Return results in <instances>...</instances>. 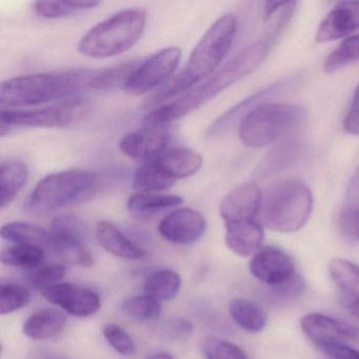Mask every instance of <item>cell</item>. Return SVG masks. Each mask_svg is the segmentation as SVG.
Listing matches in <instances>:
<instances>
[{
	"instance_id": "obj_1",
	"label": "cell",
	"mask_w": 359,
	"mask_h": 359,
	"mask_svg": "<svg viewBox=\"0 0 359 359\" xmlns=\"http://www.w3.org/2000/svg\"><path fill=\"white\" fill-rule=\"evenodd\" d=\"M270 41H257L235 56L219 71L177 100L151 111L144 117L146 127H165L182 118L213 100L237 81L253 73L266 60Z\"/></svg>"
},
{
	"instance_id": "obj_2",
	"label": "cell",
	"mask_w": 359,
	"mask_h": 359,
	"mask_svg": "<svg viewBox=\"0 0 359 359\" xmlns=\"http://www.w3.org/2000/svg\"><path fill=\"white\" fill-rule=\"evenodd\" d=\"M236 31L237 20L233 14H224L217 18L191 52L184 68L157 90L147 100L146 107L156 109L163 106L213 74L230 51Z\"/></svg>"
},
{
	"instance_id": "obj_3",
	"label": "cell",
	"mask_w": 359,
	"mask_h": 359,
	"mask_svg": "<svg viewBox=\"0 0 359 359\" xmlns=\"http://www.w3.org/2000/svg\"><path fill=\"white\" fill-rule=\"evenodd\" d=\"M95 70H72L60 73L24 75L4 81L0 87L1 110L39 106L79 97L92 90Z\"/></svg>"
},
{
	"instance_id": "obj_4",
	"label": "cell",
	"mask_w": 359,
	"mask_h": 359,
	"mask_svg": "<svg viewBox=\"0 0 359 359\" xmlns=\"http://www.w3.org/2000/svg\"><path fill=\"white\" fill-rule=\"evenodd\" d=\"M312 192L297 180L273 184L262 198V222L270 230L294 233L304 228L313 211Z\"/></svg>"
},
{
	"instance_id": "obj_5",
	"label": "cell",
	"mask_w": 359,
	"mask_h": 359,
	"mask_svg": "<svg viewBox=\"0 0 359 359\" xmlns=\"http://www.w3.org/2000/svg\"><path fill=\"white\" fill-rule=\"evenodd\" d=\"M146 24L144 10H123L88 31L79 41L77 49L87 57H114L138 43Z\"/></svg>"
},
{
	"instance_id": "obj_6",
	"label": "cell",
	"mask_w": 359,
	"mask_h": 359,
	"mask_svg": "<svg viewBox=\"0 0 359 359\" xmlns=\"http://www.w3.org/2000/svg\"><path fill=\"white\" fill-rule=\"evenodd\" d=\"M306 116L299 104H260L241 121L239 140L249 148H264L297 130Z\"/></svg>"
},
{
	"instance_id": "obj_7",
	"label": "cell",
	"mask_w": 359,
	"mask_h": 359,
	"mask_svg": "<svg viewBox=\"0 0 359 359\" xmlns=\"http://www.w3.org/2000/svg\"><path fill=\"white\" fill-rule=\"evenodd\" d=\"M98 184L93 172L70 169L49 174L37 182L26 201L27 210L52 211L87 201Z\"/></svg>"
},
{
	"instance_id": "obj_8",
	"label": "cell",
	"mask_w": 359,
	"mask_h": 359,
	"mask_svg": "<svg viewBox=\"0 0 359 359\" xmlns=\"http://www.w3.org/2000/svg\"><path fill=\"white\" fill-rule=\"evenodd\" d=\"M90 110L89 100L74 97L41 109L1 110V125L10 128H64L81 121Z\"/></svg>"
},
{
	"instance_id": "obj_9",
	"label": "cell",
	"mask_w": 359,
	"mask_h": 359,
	"mask_svg": "<svg viewBox=\"0 0 359 359\" xmlns=\"http://www.w3.org/2000/svg\"><path fill=\"white\" fill-rule=\"evenodd\" d=\"M182 49L167 47L140 62L123 85L130 95H142L169 83L182 60Z\"/></svg>"
},
{
	"instance_id": "obj_10",
	"label": "cell",
	"mask_w": 359,
	"mask_h": 359,
	"mask_svg": "<svg viewBox=\"0 0 359 359\" xmlns=\"http://www.w3.org/2000/svg\"><path fill=\"white\" fill-rule=\"evenodd\" d=\"M52 251L69 264L91 266L93 258L87 249L89 231L85 222L74 215H60L50 224Z\"/></svg>"
},
{
	"instance_id": "obj_11",
	"label": "cell",
	"mask_w": 359,
	"mask_h": 359,
	"mask_svg": "<svg viewBox=\"0 0 359 359\" xmlns=\"http://www.w3.org/2000/svg\"><path fill=\"white\" fill-rule=\"evenodd\" d=\"M300 327L319 350L330 344L359 339V327L320 313H311L302 317Z\"/></svg>"
},
{
	"instance_id": "obj_12",
	"label": "cell",
	"mask_w": 359,
	"mask_h": 359,
	"mask_svg": "<svg viewBox=\"0 0 359 359\" xmlns=\"http://www.w3.org/2000/svg\"><path fill=\"white\" fill-rule=\"evenodd\" d=\"M41 295L62 311L76 317H89L96 314L102 306L97 293L70 283H60L43 289Z\"/></svg>"
},
{
	"instance_id": "obj_13",
	"label": "cell",
	"mask_w": 359,
	"mask_h": 359,
	"mask_svg": "<svg viewBox=\"0 0 359 359\" xmlns=\"http://www.w3.org/2000/svg\"><path fill=\"white\" fill-rule=\"evenodd\" d=\"M251 274L273 289L289 281L296 274L295 264L289 254L276 247L262 248L249 264Z\"/></svg>"
},
{
	"instance_id": "obj_14",
	"label": "cell",
	"mask_w": 359,
	"mask_h": 359,
	"mask_svg": "<svg viewBox=\"0 0 359 359\" xmlns=\"http://www.w3.org/2000/svg\"><path fill=\"white\" fill-rule=\"evenodd\" d=\"M207 220L205 216L191 208L171 212L161 219L158 232L165 241L174 245H192L205 234Z\"/></svg>"
},
{
	"instance_id": "obj_15",
	"label": "cell",
	"mask_w": 359,
	"mask_h": 359,
	"mask_svg": "<svg viewBox=\"0 0 359 359\" xmlns=\"http://www.w3.org/2000/svg\"><path fill=\"white\" fill-rule=\"evenodd\" d=\"M170 135L163 127H146L126 134L119 142L121 152L142 163L155 161L168 150Z\"/></svg>"
},
{
	"instance_id": "obj_16",
	"label": "cell",
	"mask_w": 359,
	"mask_h": 359,
	"mask_svg": "<svg viewBox=\"0 0 359 359\" xmlns=\"http://www.w3.org/2000/svg\"><path fill=\"white\" fill-rule=\"evenodd\" d=\"M262 198L264 195L256 184H243L231 191L219 205L224 224L257 220L262 211Z\"/></svg>"
},
{
	"instance_id": "obj_17",
	"label": "cell",
	"mask_w": 359,
	"mask_h": 359,
	"mask_svg": "<svg viewBox=\"0 0 359 359\" xmlns=\"http://www.w3.org/2000/svg\"><path fill=\"white\" fill-rule=\"evenodd\" d=\"M359 30V1H340L334 6L317 29L315 41H336Z\"/></svg>"
},
{
	"instance_id": "obj_18",
	"label": "cell",
	"mask_w": 359,
	"mask_h": 359,
	"mask_svg": "<svg viewBox=\"0 0 359 359\" xmlns=\"http://www.w3.org/2000/svg\"><path fill=\"white\" fill-rule=\"evenodd\" d=\"M292 79H283V81H277L273 85L268 86L264 89L256 92L253 95L243 100V102L237 104L236 106L226 111L222 116L218 117L211 126H210L208 134L210 136L218 135V134L224 133L226 130L230 129L236 121H243V117L251 112L254 109L262 104V102H266L268 98L276 95L279 92L283 91L285 88L291 83Z\"/></svg>"
},
{
	"instance_id": "obj_19",
	"label": "cell",
	"mask_w": 359,
	"mask_h": 359,
	"mask_svg": "<svg viewBox=\"0 0 359 359\" xmlns=\"http://www.w3.org/2000/svg\"><path fill=\"white\" fill-rule=\"evenodd\" d=\"M226 226V247L241 257H248L262 249L264 239V226L258 220L235 222Z\"/></svg>"
},
{
	"instance_id": "obj_20",
	"label": "cell",
	"mask_w": 359,
	"mask_h": 359,
	"mask_svg": "<svg viewBox=\"0 0 359 359\" xmlns=\"http://www.w3.org/2000/svg\"><path fill=\"white\" fill-rule=\"evenodd\" d=\"M157 167L174 180L190 177L203 165L201 155L187 148L168 149L155 159Z\"/></svg>"
},
{
	"instance_id": "obj_21",
	"label": "cell",
	"mask_w": 359,
	"mask_h": 359,
	"mask_svg": "<svg viewBox=\"0 0 359 359\" xmlns=\"http://www.w3.org/2000/svg\"><path fill=\"white\" fill-rule=\"evenodd\" d=\"M96 239L109 253L129 260L144 257L146 252L126 236L112 222H100L96 226Z\"/></svg>"
},
{
	"instance_id": "obj_22",
	"label": "cell",
	"mask_w": 359,
	"mask_h": 359,
	"mask_svg": "<svg viewBox=\"0 0 359 359\" xmlns=\"http://www.w3.org/2000/svg\"><path fill=\"white\" fill-rule=\"evenodd\" d=\"M67 325V315L60 309L36 311L24 323V333L33 340H47L58 335Z\"/></svg>"
},
{
	"instance_id": "obj_23",
	"label": "cell",
	"mask_w": 359,
	"mask_h": 359,
	"mask_svg": "<svg viewBox=\"0 0 359 359\" xmlns=\"http://www.w3.org/2000/svg\"><path fill=\"white\" fill-rule=\"evenodd\" d=\"M1 237L15 245H33L43 250L52 249L50 231L29 222H9L1 228Z\"/></svg>"
},
{
	"instance_id": "obj_24",
	"label": "cell",
	"mask_w": 359,
	"mask_h": 359,
	"mask_svg": "<svg viewBox=\"0 0 359 359\" xmlns=\"http://www.w3.org/2000/svg\"><path fill=\"white\" fill-rule=\"evenodd\" d=\"M302 147L298 142H287L280 144L269 153L255 170V177L258 180L272 176L292 167L302 155Z\"/></svg>"
},
{
	"instance_id": "obj_25",
	"label": "cell",
	"mask_w": 359,
	"mask_h": 359,
	"mask_svg": "<svg viewBox=\"0 0 359 359\" xmlns=\"http://www.w3.org/2000/svg\"><path fill=\"white\" fill-rule=\"evenodd\" d=\"M29 170L20 161L1 163L0 167V208L5 209L13 203L28 182Z\"/></svg>"
},
{
	"instance_id": "obj_26",
	"label": "cell",
	"mask_w": 359,
	"mask_h": 359,
	"mask_svg": "<svg viewBox=\"0 0 359 359\" xmlns=\"http://www.w3.org/2000/svg\"><path fill=\"white\" fill-rule=\"evenodd\" d=\"M184 199L178 195L161 193H134L127 201L130 213L134 215H149L182 205Z\"/></svg>"
},
{
	"instance_id": "obj_27",
	"label": "cell",
	"mask_w": 359,
	"mask_h": 359,
	"mask_svg": "<svg viewBox=\"0 0 359 359\" xmlns=\"http://www.w3.org/2000/svg\"><path fill=\"white\" fill-rule=\"evenodd\" d=\"M229 312L233 320L245 331L257 333L266 325V312L251 300L235 298L230 302Z\"/></svg>"
},
{
	"instance_id": "obj_28",
	"label": "cell",
	"mask_w": 359,
	"mask_h": 359,
	"mask_svg": "<svg viewBox=\"0 0 359 359\" xmlns=\"http://www.w3.org/2000/svg\"><path fill=\"white\" fill-rule=\"evenodd\" d=\"M182 283V277L175 271H155L144 281V293L157 302H168L177 295Z\"/></svg>"
},
{
	"instance_id": "obj_29",
	"label": "cell",
	"mask_w": 359,
	"mask_h": 359,
	"mask_svg": "<svg viewBox=\"0 0 359 359\" xmlns=\"http://www.w3.org/2000/svg\"><path fill=\"white\" fill-rule=\"evenodd\" d=\"M175 182L157 167L155 161L142 163L132 178V186L142 193L163 192L169 190Z\"/></svg>"
},
{
	"instance_id": "obj_30",
	"label": "cell",
	"mask_w": 359,
	"mask_h": 359,
	"mask_svg": "<svg viewBox=\"0 0 359 359\" xmlns=\"http://www.w3.org/2000/svg\"><path fill=\"white\" fill-rule=\"evenodd\" d=\"M46 250L33 245H15L3 250L0 259L13 268L35 269L45 260Z\"/></svg>"
},
{
	"instance_id": "obj_31",
	"label": "cell",
	"mask_w": 359,
	"mask_h": 359,
	"mask_svg": "<svg viewBox=\"0 0 359 359\" xmlns=\"http://www.w3.org/2000/svg\"><path fill=\"white\" fill-rule=\"evenodd\" d=\"M327 268L340 292L359 293V266L344 258H333Z\"/></svg>"
},
{
	"instance_id": "obj_32",
	"label": "cell",
	"mask_w": 359,
	"mask_h": 359,
	"mask_svg": "<svg viewBox=\"0 0 359 359\" xmlns=\"http://www.w3.org/2000/svg\"><path fill=\"white\" fill-rule=\"evenodd\" d=\"M140 62V60H130V62H121L109 68L95 70L92 79V90L111 89L119 85L123 87L126 81Z\"/></svg>"
},
{
	"instance_id": "obj_33",
	"label": "cell",
	"mask_w": 359,
	"mask_h": 359,
	"mask_svg": "<svg viewBox=\"0 0 359 359\" xmlns=\"http://www.w3.org/2000/svg\"><path fill=\"white\" fill-rule=\"evenodd\" d=\"M356 62H359V34L344 39L329 54L323 62V71L332 74Z\"/></svg>"
},
{
	"instance_id": "obj_34",
	"label": "cell",
	"mask_w": 359,
	"mask_h": 359,
	"mask_svg": "<svg viewBox=\"0 0 359 359\" xmlns=\"http://www.w3.org/2000/svg\"><path fill=\"white\" fill-rule=\"evenodd\" d=\"M98 5V1H37L34 10L41 18L55 20L94 9Z\"/></svg>"
},
{
	"instance_id": "obj_35",
	"label": "cell",
	"mask_w": 359,
	"mask_h": 359,
	"mask_svg": "<svg viewBox=\"0 0 359 359\" xmlns=\"http://www.w3.org/2000/svg\"><path fill=\"white\" fill-rule=\"evenodd\" d=\"M121 310L136 320H155L161 316V304L148 295L133 296L121 302Z\"/></svg>"
},
{
	"instance_id": "obj_36",
	"label": "cell",
	"mask_w": 359,
	"mask_h": 359,
	"mask_svg": "<svg viewBox=\"0 0 359 359\" xmlns=\"http://www.w3.org/2000/svg\"><path fill=\"white\" fill-rule=\"evenodd\" d=\"M31 302V293L26 287L18 283H3L0 287V314L16 312Z\"/></svg>"
},
{
	"instance_id": "obj_37",
	"label": "cell",
	"mask_w": 359,
	"mask_h": 359,
	"mask_svg": "<svg viewBox=\"0 0 359 359\" xmlns=\"http://www.w3.org/2000/svg\"><path fill=\"white\" fill-rule=\"evenodd\" d=\"M203 352L207 359H249L241 346L217 337L205 340Z\"/></svg>"
},
{
	"instance_id": "obj_38",
	"label": "cell",
	"mask_w": 359,
	"mask_h": 359,
	"mask_svg": "<svg viewBox=\"0 0 359 359\" xmlns=\"http://www.w3.org/2000/svg\"><path fill=\"white\" fill-rule=\"evenodd\" d=\"M102 335L106 338L108 344L123 356H130L136 351L135 344L131 336L127 331L115 325V323H107L102 327Z\"/></svg>"
},
{
	"instance_id": "obj_39",
	"label": "cell",
	"mask_w": 359,
	"mask_h": 359,
	"mask_svg": "<svg viewBox=\"0 0 359 359\" xmlns=\"http://www.w3.org/2000/svg\"><path fill=\"white\" fill-rule=\"evenodd\" d=\"M66 276V268L62 264H48L36 269L29 275V281L33 287L43 291V289L60 283Z\"/></svg>"
},
{
	"instance_id": "obj_40",
	"label": "cell",
	"mask_w": 359,
	"mask_h": 359,
	"mask_svg": "<svg viewBox=\"0 0 359 359\" xmlns=\"http://www.w3.org/2000/svg\"><path fill=\"white\" fill-rule=\"evenodd\" d=\"M194 325L188 319L182 317H173L168 319L161 325V333L170 340H184L192 336Z\"/></svg>"
},
{
	"instance_id": "obj_41",
	"label": "cell",
	"mask_w": 359,
	"mask_h": 359,
	"mask_svg": "<svg viewBox=\"0 0 359 359\" xmlns=\"http://www.w3.org/2000/svg\"><path fill=\"white\" fill-rule=\"evenodd\" d=\"M359 210V165L355 171L354 175L348 182L346 190V201L341 213L344 215H352Z\"/></svg>"
},
{
	"instance_id": "obj_42",
	"label": "cell",
	"mask_w": 359,
	"mask_h": 359,
	"mask_svg": "<svg viewBox=\"0 0 359 359\" xmlns=\"http://www.w3.org/2000/svg\"><path fill=\"white\" fill-rule=\"evenodd\" d=\"M344 129L351 135H359V85L355 90L350 110L344 118Z\"/></svg>"
},
{
	"instance_id": "obj_43",
	"label": "cell",
	"mask_w": 359,
	"mask_h": 359,
	"mask_svg": "<svg viewBox=\"0 0 359 359\" xmlns=\"http://www.w3.org/2000/svg\"><path fill=\"white\" fill-rule=\"evenodd\" d=\"M320 351L333 359H359V351L346 344H330Z\"/></svg>"
},
{
	"instance_id": "obj_44",
	"label": "cell",
	"mask_w": 359,
	"mask_h": 359,
	"mask_svg": "<svg viewBox=\"0 0 359 359\" xmlns=\"http://www.w3.org/2000/svg\"><path fill=\"white\" fill-rule=\"evenodd\" d=\"M306 290V283L304 278L299 274L296 273L289 281L274 287V291L278 295L285 296V297H293V296H300Z\"/></svg>"
},
{
	"instance_id": "obj_45",
	"label": "cell",
	"mask_w": 359,
	"mask_h": 359,
	"mask_svg": "<svg viewBox=\"0 0 359 359\" xmlns=\"http://www.w3.org/2000/svg\"><path fill=\"white\" fill-rule=\"evenodd\" d=\"M340 293L342 306L350 314L359 319V293Z\"/></svg>"
},
{
	"instance_id": "obj_46",
	"label": "cell",
	"mask_w": 359,
	"mask_h": 359,
	"mask_svg": "<svg viewBox=\"0 0 359 359\" xmlns=\"http://www.w3.org/2000/svg\"><path fill=\"white\" fill-rule=\"evenodd\" d=\"M287 3L285 1H269L264 4V18L266 20H271L275 14L280 12Z\"/></svg>"
},
{
	"instance_id": "obj_47",
	"label": "cell",
	"mask_w": 359,
	"mask_h": 359,
	"mask_svg": "<svg viewBox=\"0 0 359 359\" xmlns=\"http://www.w3.org/2000/svg\"><path fill=\"white\" fill-rule=\"evenodd\" d=\"M344 233L348 236L356 237L359 241V210L355 212L354 215L344 229Z\"/></svg>"
},
{
	"instance_id": "obj_48",
	"label": "cell",
	"mask_w": 359,
	"mask_h": 359,
	"mask_svg": "<svg viewBox=\"0 0 359 359\" xmlns=\"http://www.w3.org/2000/svg\"><path fill=\"white\" fill-rule=\"evenodd\" d=\"M146 359H174L171 355L167 353H155V354L150 355Z\"/></svg>"
},
{
	"instance_id": "obj_49",
	"label": "cell",
	"mask_w": 359,
	"mask_h": 359,
	"mask_svg": "<svg viewBox=\"0 0 359 359\" xmlns=\"http://www.w3.org/2000/svg\"><path fill=\"white\" fill-rule=\"evenodd\" d=\"M54 359H65V358H54Z\"/></svg>"
}]
</instances>
